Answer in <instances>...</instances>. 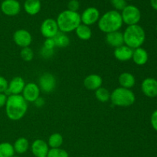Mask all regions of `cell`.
Masks as SVG:
<instances>
[{
	"label": "cell",
	"mask_w": 157,
	"mask_h": 157,
	"mask_svg": "<svg viewBox=\"0 0 157 157\" xmlns=\"http://www.w3.org/2000/svg\"><path fill=\"white\" fill-rule=\"evenodd\" d=\"M5 107L8 118L11 121H17L25 115L28 110V102L21 94L9 95Z\"/></svg>",
	"instance_id": "6da1fadb"
},
{
	"label": "cell",
	"mask_w": 157,
	"mask_h": 157,
	"mask_svg": "<svg viewBox=\"0 0 157 157\" xmlns=\"http://www.w3.org/2000/svg\"><path fill=\"white\" fill-rule=\"evenodd\" d=\"M121 14L116 10H110L100 17L98 21V28L102 32L106 34L117 32L123 25Z\"/></svg>",
	"instance_id": "7a4b0ae2"
},
{
	"label": "cell",
	"mask_w": 157,
	"mask_h": 157,
	"mask_svg": "<svg viewBox=\"0 0 157 157\" xmlns=\"http://www.w3.org/2000/svg\"><path fill=\"white\" fill-rule=\"evenodd\" d=\"M56 21L60 32L67 34L75 31L81 24V15L78 12H72L67 9L58 15Z\"/></svg>",
	"instance_id": "3957f363"
},
{
	"label": "cell",
	"mask_w": 157,
	"mask_h": 157,
	"mask_svg": "<svg viewBox=\"0 0 157 157\" xmlns=\"http://www.w3.org/2000/svg\"><path fill=\"white\" fill-rule=\"evenodd\" d=\"M123 35L124 44L133 50L140 48L146 40L145 31L139 25L127 26Z\"/></svg>",
	"instance_id": "277c9868"
},
{
	"label": "cell",
	"mask_w": 157,
	"mask_h": 157,
	"mask_svg": "<svg viewBox=\"0 0 157 157\" xmlns=\"http://www.w3.org/2000/svg\"><path fill=\"white\" fill-rule=\"evenodd\" d=\"M110 100L113 105L127 107L134 104L136 97L130 89L120 87L112 91L110 94Z\"/></svg>",
	"instance_id": "5b68a950"
},
{
	"label": "cell",
	"mask_w": 157,
	"mask_h": 157,
	"mask_svg": "<svg viewBox=\"0 0 157 157\" xmlns=\"http://www.w3.org/2000/svg\"><path fill=\"white\" fill-rule=\"evenodd\" d=\"M121 14L123 23H125L128 26L138 25V22L140 21V11L135 6H132V5L127 6L123 9V11H121Z\"/></svg>",
	"instance_id": "8992f818"
},
{
	"label": "cell",
	"mask_w": 157,
	"mask_h": 157,
	"mask_svg": "<svg viewBox=\"0 0 157 157\" xmlns=\"http://www.w3.org/2000/svg\"><path fill=\"white\" fill-rule=\"evenodd\" d=\"M41 33L45 38H53L59 32L56 20L53 18H46L41 23Z\"/></svg>",
	"instance_id": "52a82bcc"
},
{
	"label": "cell",
	"mask_w": 157,
	"mask_h": 157,
	"mask_svg": "<svg viewBox=\"0 0 157 157\" xmlns=\"http://www.w3.org/2000/svg\"><path fill=\"white\" fill-rule=\"evenodd\" d=\"M38 87L40 90L46 94L53 91L56 87V79L51 73H44L39 78Z\"/></svg>",
	"instance_id": "ba28073f"
},
{
	"label": "cell",
	"mask_w": 157,
	"mask_h": 157,
	"mask_svg": "<svg viewBox=\"0 0 157 157\" xmlns=\"http://www.w3.org/2000/svg\"><path fill=\"white\" fill-rule=\"evenodd\" d=\"M13 41L18 46L22 48L29 47L32 42V36L26 29H18L13 34Z\"/></svg>",
	"instance_id": "9c48e42d"
},
{
	"label": "cell",
	"mask_w": 157,
	"mask_h": 157,
	"mask_svg": "<svg viewBox=\"0 0 157 157\" xmlns=\"http://www.w3.org/2000/svg\"><path fill=\"white\" fill-rule=\"evenodd\" d=\"M100 17V12L97 8H87L81 15V23L87 26L92 25L98 22Z\"/></svg>",
	"instance_id": "30bf717a"
},
{
	"label": "cell",
	"mask_w": 157,
	"mask_h": 157,
	"mask_svg": "<svg viewBox=\"0 0 157 157\" xmlns=\"http://www.w3.org/2000/svg\"><path fill=\"white\" fill-rule=\"evenodd\" d=\"M40 90L38 85L33 82L25 84L22 91V97L27 102L34 103L40 97Z\"/></svg>",
	"instance_id": "8fae6325"
},
{
	"label": "cell",
	"mask_w": 157,
	"mask_h": 157,
	"mask_svg": "<svg viewBox=\"0 0 157 157\" xmlns=\"http://www.w3.org/2000/svg\"><path fill=\"white\" fill-rule=\"evenodd\" d=\"M1 10L7 16H15L21 11V5L18 0H4L1 4Z\"/></svg>",
	"instance_id": "7c38bea8"
},
{
	"label": "cell",
	"mask_w": 157,
	"mask_h": 157,
	"mask_svg": "<svg viewBox=\"0 0 157 157\" xmlns=\"http://www.w3.org/2000/svg\"><path fill=\"white\" fill-rule=\"evenodd\" d=\"M142 92L147 97L153 98L157 97V80L153 78H147L141 84Z\"/></svg>",
	"instance_id": "4fadbf2b"
},
{
	"label": "cell",
	"mask_w": 157,
	"mask_h": 157,
	"mask_svg": "<svg viewBox=\"0 0 157 157\" xmlns=\"http://www.w3.org/2000/svg\"><path fill=\"white\" fill-rule=\"evenodd\" d=\"M25 86V82L22 78L18 76L15 77L11 80L10 82H9L7 91L6 94H8L9 95L21 94Z\"/></svg>",
	"instance_id": "5bb4252c"
},
{
	"label": "cell",
	"mask_w": 157,
	"mask_h": 157,
	"mask_svg": "<svg viewBox=\"0 0 157 157\" xmlns=\"http://www.w3.org/2000/svg\"><path fill=\"white\" fill-rule=\"evenodd\" d=\"M31 150L32 154L35 157L47 156L49 151V147L48 143L41 139L35 140L31 146Z\"/></svg>",
	"instance_id": "9a60e30c"
},
{
	"label": "cell",
	"mask_w": 157,
	"mask_h": 157,
	"mask_svg": "<svg viewBox=\"0 0 157 157\" xmlns=\"http://www.w3.org/2000/svg\"><path fill=\"white\" fill-rule=\"evenodd\" d=\"M103 79L100 75L92 74L86 77L84 80V85L87 90H96L102 87Z\"/></svg>",
	"instance_id": "2e32d148"
},
{
	"label": "cell",
	"mask_w": 157,
	"mask_h": 157,
	"mask_svg": "<svg viewBox=\"0 0 157 157\" xmlns=\"http://www.w3.org/2000/svg\"><path fill=\"white\" fill-rule=\"evenodd\" d=\"M133 52V49L124 44V45L116 48L114 52H113V55H114L115 58L117 60L124 62V61H128L130 59H132Z\"/></svg>",
	"instance_id": "e0dca14e"
},
{
	"label": "cell",
	"mask_w": 157,
	"mask_h": 157,
	"mask_svg": "<svg viewBox=\"0 0 157 157\" xmlns=\"http://www.w3.org/2000/svg\"><path fill=\"white\" fill-rule=\"evenodd\" d=\"M106 42L110 46L113 48H118L121 45H124V35L122 32L120 31L117 32H110L106 35Z\"/></svg>",
	"instance_id": "ac0fdd59"
},
{
	"label": "cell",
	"mask_w": 157,
	"mask_h": 157,
	"mask_svg": "<svg viewBox=\"0 0 157 157\" xmlns=\"http://www.w3.org/2000/svg\"><path fill=\"white\" fill-rule=\"evenodd\" d=\"M132 59H133V62L136 64H137V65H144L148 61V53L143 48H136L133 50Z\"/></svg>",
	"instance_id": "d6986e66"
},
{
	"label": "cell",
	"mask_w": 157,
	"mask_h": 157,
	"mask_svg": "<svg viewBox=\"0 0 157 157\" xmlns=\"http://www.w3.org/2000/svg\"><path fill=\"white\" fill-rule=\"evenodd\" d=\"M118 82L121 87L130 89L134 87L135 84H136V79L131 73L124 72L120 75L119 78H118Z\"/></svg>",
	"instance_id": "ffe728a7"
},
{
	"label": "cell",
	"mask_w": 157,
	"mask_h": 157,
	"mask_svg": "<svg viewBox=\"0 0 157 157\" xmlns=\"http://www.w3.org/2000/svg\"><path fill=\"white\" fill-rule=\"evenodd\" d=\"M41 3L40 0H25L24 3V9L27 14L35 15L41 11Z\"/></svg>",
	"instance_id": "44dd1931"
},
{
	"label": "cell",
	"mask_w": 157,
	"mask_h": 157,
	"mask_svg": "<svg viewBox=\"0 0 157 157\" xmlns=\"http://www.w3.org/2000/svg\"><path fill=\"white\" fill-rule=\"evenodd\" d=\"M75 33H76L78 38L83 41H87L92 36V32L90 26H87L84 24H81L75 29Z\"/></svg>",
	"instance_id": "7402d4cb"
},
{
	"label": "cell",
	"mask_w": 157,
	"mask_h": 157,
	"mask_svg": "<svg viewBox=\"0 0 157 157\" xmlns=\"http://www.w3.org/2000/svg\"><path fill=\"white\" fill-rule=\"evenodd\" d=\"M13 147L15 153L18 154H23L29 149V142L26 138L20 137L15 140Z\"/></svg>",
	"instance_id": "603a6c76"
},
{
	"label": "cell",
	"mask_w": 157,
	"mask_h": 157,
	"mask_svg": "<svg viewBox=\"0 0 157 157\" xmlns=\"http://www.w3.org/2000/svg\"><path fill=\"white\" fill-rule=\"evenodd\" d=\"M54 41H55V47H59L61 48L67 47L70 44V38L64 32H58V34L53 38Z\"/></svg>",
	"instance_id": "cb8c5ba5"
},
{
	"label": "cell",
	"mask_w": 157,
	"mask_h": 157,
	"mask_svg": "<svg viewBox=\"0 0 157 157\" xmlns=\"http://www.w3.org/2000/svg\"><path fill=\"white\" fill-rule=\"evenodd\" d=\"M63 136L61 134L58 133H55L51 135L48 140V145L51 149H56V148H61V145L63 144Z\"/></svg>",
	"instance_id": "d4e9b609"
},
{
	"label": "cell",
	"mask_w": 157,
	"mask_h": 157,
	"mask_svg": "<svg viewBox=\"0 0 157 157\" xmlns=\"http://www.w3.org/2000/svg\"><path fill=\"white\" fill-rule=\"evenodd\" d=\"M15 153L13 145L10 143L4 142L0 144V157H12Z\"/></svg>",
	"instance_id": "484cf974"
},
{
	"label": "cell",
	"mask_w": 157,
	"mask_h": 157,
	"mask_svg": "<svg viewBox=\"0 0 157 157\" xmlns=\"http://www.w3.org/2000/svg\"><path fill=\"white\" fill-rule=\"evenodd\" d=\"M95 97L100 102L105 103L110 100V93L107 88L101 87L98 90H95Z\"/></svg>",
	"instance_id": "4316f807"
},
{
	"label": "cell",
	"mask_w": 157,
	"mask_h": 157,
	"mask_svg": "<svg viewBox=\"0 0 157 157\" xmlns=\"http://www.w3.org/2000/svg\"><path fill=\"white\" fill-rule=\"evenodd\" d=\"M20 56L22 58L23 61L29 62V61H32L34 58V52L32 49L29 47L22 48L20 52Z\"/></svg>",
	"instance_id": "83f0119b"
},
{
	"label": "cell",
	"mask_w": 157,
	"mask_h": 157,
	"mask_svg": "<svg viewBox=\"0 0 157 157\" xmlns=\"http://www.w3.org/2000/svg\"><path fill=\"white\" fill-rule=\"evenodd\" d=\"M47 157H69V155L66 150L61 148H56L49 150Z\"/></svg>",
	"instance_id": "f1b7e54d"
},
{
	"label": "cell",
	"mask_w": 157,
	"mask_h": 157,
	"mask_svg": "<svg viewBox=\"0 0 157 157\" xmlns=\"http://www.w3.org/2000/svg\"><path fill=\"white\" fill-rule=\"evenodd\" d=\"M110 3L115 9V10L117 12L123 11V9L127 6V1L125 0H110Z\"/></svg>",
	"instance_id": "f546056e"
},
{
	"label": "cell",
	"mask_w": 157,
	"mask_h": 157,
	"mask_svg": "<svg viewBox=\"0 0 157 157\" xmlns=\"http://www.w3.org/2000/svg\"><path fill=\"white\" fill-rule=\"evenodd\" d=\"M54 53H55V49H48L44 47L41 48L40 51V54L44 58H52L54 55Z\"/></svg>",
	"instance_id": "4dcf8cb0"
},
{
	"label": "cell",
	"mask_w": 157,
	"mask_h": 157,
	"mask_svg": "<svg viewBox=\"0 0 157 157\" xmlns=\"http://www.w3.org/2000/svg\"><path fill=\"white\" fill-rule=\"evenodd\" d=\"M80 7V3L78 0H70L67 4V8L68 10L72 11V12H78Z\"/></svg>",
	"instance_id": "1f68e13d"
},
{
	"label": "cell",
	"mask_w": 157,
	"mask_h": 157,
	"mask_svg": "<svg viewBox=\"0 0 157 157\" xmlns=\"http://www.w3.org/2000/svg\"><path fill=\"white\" fill-rule=\"evenodd\" d=\"M9 82L7 80L2 76H0V93H6L8 89Z\"/></svg>",
	"instance_id": "d6a6232c"
},
{
	"label": "cell",
	"mask_w": 157,
	"mask_h": 157,
	"mask_svg": "<svg viewBox=\"0 0 157 157\" xmlns=\"http://www.w3.org/2000/svg\"><path fill=\"white\" fill-rule=\"evenodd\" d=\"M43 47L46 48L48 49H55V44L53 38H46L45 41H44V42Z\"/></svg>",
	"instance_id": "836d02e7"
},
{
	"label": "cell",
	"mask_w": 157,
	"mask_h": 157,
	"mask_svg": "<svg viewBox=\"0 0 157 157\" xmlns=\"http://www.w3.org/2000/svg\"><path fill=\"white\" fill-rule=\"evenodd\" d=\"M150 122H151V125L153 127V128L156 131H157V110H155L152 113L151 118H150Z\"/></svg>",
	"instance_id": "e575fe53"
},
{
	"label": "cell",
	"mask_w": 157,
	"mask_h": 157,
	"mask_svg": "<svg viewBox=\"0 0 157 157\" xmlns=\"http://www.w3.org/2000/svg\"><path fill=\"white\" fill-rule=\"evenodd\" d=\"M8 96L5 93H0V108L6 106Z\"/></svg>",
	"instance_id": "d590c367"
},
{
	"label": "cell",
	"mask_w": 157,
	"mask_h": 157,
	"mask_svg": "<svg viewBox=\"0 0 157 157\" xmlns=\"http://www.w3.org/2000/svg\"><path fill=\"white\" fill-rule=\"evenodd\" d=\"M34 104H35V105L37 107H41L44 105V104H45V101H44V98H40L39 97V98H38V99H37L36 101L34 102Z\"/></svg>",
	"instance_id": "8d00e7d4"
},
{
	"label": "cell",
	"mask_w": 157,
	"mask_h": 157,
	"mask_svg": "<svg viewBox=\"0 0 157 157\" xmlns=\"http://www.w3.org/2000/svg\"><path fill=\"white\" fill-rule=\"evenodd\" d=\"M150 3H151L152 7L157 10V0H150Z\"/></svg>",
	"instance_id": "74e56055"
},
{
	"label": "cell",
	"mask_w": 157,
	"mask_h": 157,
	"mask_svg": "<svg viewBox=\"0 0 157 157\" xmlns=\"http://www.w3.org/2000/svg\"><path fill=\"white\" fill-rule=\"evenodd\" d=\"M12 157H19V156H15V155H14V156H12Z\"/></svg>",
	"instance_id": "f35d334b"
},
{
	"label": "cell",
	"mask_w": 157,
	"mask_h": 157,
	"mask_svg": "<svg viewBox=\"0 0 157 157\" xmlns=\"http://www.w3.org/2000/svg\"><path fill=\"white\" fill-rule=\"evenodd\" d=\"M125 1H131V0H125Z\"/></svg>",
	"instance_id": "ab89813d"
},
{
	"label": "cell",
	"mask_w": 157,
	"mask_h": 157,
	"mask_svg": "<svg viewBox=\"0 0 157 157\" xmlns=\"http://www.w3.org/2000/svg\"><path fill=\"white\" fill-rule=\"evenodd\" d=\"M156 30H157V25H156Z\"/></svg>",
	"instance_id": "60d3db41"
},
{
	"label": "cell",
	"mask_w": 157,
	"mask_h": 157,
	"mask_svg": "<svg viewBox=\"0 0 157 157\" xmlns=\"http://www.w3.org/2000/svg\"><path fill=\"white\" fill-rule=\"evenodd\" d=\"M44 157H47V156H44Z\"/></svg>",
	"instance_id": "b9f144b4"
}]
</instances>
